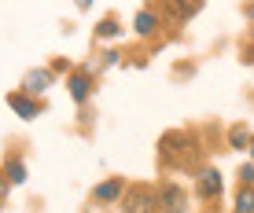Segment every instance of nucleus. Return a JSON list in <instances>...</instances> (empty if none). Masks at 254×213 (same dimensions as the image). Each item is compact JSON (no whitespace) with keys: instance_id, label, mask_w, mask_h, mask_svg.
<instances>
[{"instance_id":"obj_1","label":"nucleus","mask_w":254,"mask_h":213,"mask_svg":"<svg viewBox=\"0 0 254 213\" xmlns=\"http://www.w3.org/2000/svg\"><path fill=\"white\" fill-rule=\"evenodd\" d=\"M159 155H162L166 165H177V169L195 165V140L188 132H166L162 144H159Z\"/></svg>"},{"instance_id":"obj_2","label":"nucleus","mask_w":254,"mask_h":213,"mask_svg":"<svg viewBox=\"0 0 254 213\" xmlns=\"http://www.w3.org/2000/svg\"><path fill=\"white\" fill-rule=\"evenodd\" d=\"M122 213H162L159 206V191L147 184H133L122 195Z\"/></svg>"},{"instance_id":"obj_3","label":"nucleus","mask_w":254,"mask_h":213,"mask_svg":"<svg viewBox=\"0 0 254 213\" xmlns=\"http://www.w3.org/2000/svg\"><path fill=\"white\" fill-rule=\"evenodd\" d=\"M159 206L162 213H188V195L181 184H162L159 188Z\"/></svg>"},{"instance_id":"obj_4","label":"nucleus","mask_w":254,"mask_h":213,"mask_svg":"<svg viewBox=\"0 0 254 213\" xmlns=\"http://www.w3.org/2000/svg\"><path fill=\"white\" fill-rule=\"evenodd\" d=\"M199 7H203V0H162V11L170 15L173 22H188Z\"/></svg>"},{"instance_id":"obj_5","label":"nucleus","mask_w":254,"mask_h":213,"mask_svg":"<svg viewBox=\"0 0 254 213\" xmlns=\"http://www.w3.org/2000/svg\"><path fill=\"white\" fill-rule=\"evenodd\" d=\"M199 199L203 202L221 199V176H217V169H199Z\"/></svg>"},{"instance_id":"obj_6","label":"nucleus","mask_w":254,"mask_h":213,"mask_svg":"<svg viewBox=\"0 0 254 213\" xmlns=\"http://www.w3.org/2000/svg\"><path fill=\"white\" fill-rule=\"evenodd\" d=\"M122 195H126V180H122V176H111V180H103L100 188L92 191V202H122Z\"/></svg>"},{"instance_id":"obj_7","label":"nucleus","mask_w":254,"mask_h":213,"mask_svg":"<svg viewBox=\"0 0 254 213\" xmlns=\"http://www.w3.org/2000/svg\"><path fill=\"white\" fill-rule=\"evenodd\" d=\"M56 81V70H30V74L22 77V92H30V96H41L45 88Z\"/></svg>"},{"instance_id":"obj_8","label":"nucleus","mask_w":254,"mask_h":213,"mask_svg":"<svg viewBox=\"0 0 254 213\" xmlns=\"http://www.w3.org/2000/svg\"><path fill=\"white\" fill-rule=\"evenodd\" d=\"M66 88H70V100H74V103H85V100H89V92H92V74H85V70L70 74Z\"/></svg>"},{"instance_id":"obj_9","label":"nucleus","mask_w":254,"mask_h":213,"mask_svg":"<svg viewBox=\"0 0 254 213\" xmlns=\"http://www.w3.org/2000/svg\"><path fill=\"white\" fill-rule=\"evenodd\" d=\"M7 106H15V114H19V118H37V110H41V103H33V100H26V96H19V92H11L7 96Z\"/></svg>"},{"instance_id":"obj_10","label":"nucleus","mask_w":254,"mask_h":213,"mask_svg":"<svg viewBox=\"0 0 254 213\" xmlns=\"http://www.w3.org/2000/svg\"><path fill=\"white\" fill-rule=\"evenodd\" d=\"M133 30L140 33V37H151V33L159 30V15H155V11H140L133 19Z\"/></svg>"},{"instance_id":"obj_11","label":"nucleus","mask_w":254,"mask_h":213,"mask_svg":"<svg viewBox=\"0 0 254 213\" xmlns=\"http://www.w3.org/2000/svg\"><path fill=\"white\" fill-rule=\"evenodd\" d=\"M4 176H7V184H22L26 180V162L22 158H4Z\"/></svg>"},{"instance_id":"obj_12","label":"nucleus","mask_w":254,"mask_h":213,"mask_svg":"<svg viewBox=\"0 0 254 213\" xmlns=\"http://www.w3.org/2000/svg\"><path fill=\"white\" fill-rule=\"evenodd\" d=\"M229 144H232L236 151H243V147H251V144H254V136H251V129H247V125H236V129L229 132Z\"/></svg>"},{"instance_id":"obj_13","label":"nucleus","mask_w":254,"mask_h":213,"mask_svg":"<svg viewBox=\"0 0 254 213\" xmlns=\"http://www.w3.org/2000/svg\"><path fill=\"white\" fill-rule=\"evenodd\" d=\"M118 33H122V30H118V19H115V15H107V19L96 26V37H103V41H115Z\"/></svg>"},{"instance_id":"obj_14","label":"nucleus","mask_w":254,"mask_h":213,"mask_svg":"<svg viewBox=\"0 0 254 213\" xmlns=\"http://www.w3.org/2000/svg\"><path fill=\"white\" fill-rule=\"evenodd\" d=\"M236 213H254V188H240V195H236Z\"/></svg>"},{"instance_id":"obj_15","label":"nucleus","mask_w":254,"mask_h":213,"mask_svg":"<svg viewBox=\"0 0 254 213\" xmlns=\"http://www.w3.org/2000/svg\"><path fill=\"white\" fill-rule=\"evenodd\" d=\"M240 188H254V165H240Z\"/></svg>"},{"instance_id":"obj_16","label":"nucleus","mask_w":254,"mask_h":213,"mask_svg":"<svg viewBox=\"0 0 254 213\" xmlns=\"http://www.w3.org/2000/svg\"><path fill=\"white\" fill-rule=\"evenodd\" d=\"M4 199H7V180L0 176V206H4Z\"/></svg>"},{"instance_id":"obj_17","label":"nucleus","mask_w":254,"mask_h":213,"mask_svg":"<svg viewBox=\"0 0 254 213\" xmlns=\"http://www.w3.org/2000/svg\"><path fill=\"white\" fill-rule=\"evenodd\" d=\"M77 7H81V11H89V7H92V0H77Z\"/></svg>"},{"instance_id":"obj_18","label":"nucleus","mask_w":254,"mask_h":213,"mask_svg":"<svg viewBox=\"0 0 254 213\" xmlns=\"http://www.w3.org/2000/svg\"><path fill=\"white\" fill-rule=\"evenodd\" d=\"M243 11H247V19H254V4H247V7H243Z\"/></svg>"},{"instance_id":"obj_19","label":"nucleus","mask_w":254,"mask_h":213,"mask_svg":"<svg viewBox=\"0 0 254 213\" xmlns=\"http://www.w3.org/2000/svg\"><path fill=\"white\" fill-rule=\"evenodd\" d=\"M251 158H254V144H251Z\"/></svg>"}]
</instances>
